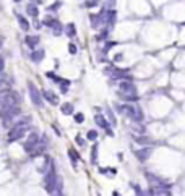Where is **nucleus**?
<instances>
[{"mask_svg":"<svg viewBox=\"0 0 185 196\" xmlns=\"http://www.w3.org/2000/svg\"><path fill=\"white\" fill-rule=\"evenodd\" d=\"M119 97L125 99V101H136L138 99V89L132 80L119 81Z\"/></svg>","mask_w":185,"mask_h":196,"instance_id":"nucleus-1","label":"nucleus"},{"mask_svg":"<svg viewBox=\"0 0 185 196\" xmlns=\"http://www.w3.org/2000/svg\"><path fill=\"white\" fill-rule=\"evenodd\" d=\"M115 110L120 115H125L127 118L133 120V122H141L143 120V112L136 104H120L115 107Z\"/></svg>","mask_w":185,"mask_h":196,"instance_id":"nucleus-2","label":"nucleus"},{"mask_svg":"<svg viewBox=\"0 0 185 196\" xmlns=\"http://www.w3.org/2000/svg\"><path fill=\"white\" fill-rule=\"evenodd\" d=\"M57 183H59V177H57V173H55V166H52L47 170V173H44L42 185H44L47 193L54 196L57 193Z\"/></svg>","mask_w":185,"mask_h":196,"instance_id":"nucleus-3","label":"nucleus"},{"mask_svg":"<svg viewBox=\"0 0 185 196\" xmlns=\"http://www.w3.org/2000/svg\"><path fill=\"white\" fill-rule=\"evenodd\" d=\"M20 102H21V97L18 96V92L5 91L0 94V110H5V109L20 105Z\"/></svg>","mask_w":185,"mask_h":196,"instance_id":"nucleus-4","label":"nucleus"},{"mask_svg":"<svg viewBox=\"0 0 185 196\" xmlns=\"http://www.w3.org/2000/svg\"><path fill=\"white\" fill-rule=\"evenodd\" d=\"M28 92H29V99L36 107H42L44 105V101H42V96H41V91L37 89V86L34 83H28Z\"/></svg>","mask_w":185,"mask_h":196,"instance_id":"nucleus-5","label":"nucleus"},{"mask_svg":"<svg viewBox=\"0 0 185 196\" xmlns=\"http://www.w3.org/2000/svg\"><path fill=\"white\" fill-rule=\"evenodd\" d=\"M39 141H41V136L37 135L36 131L29 133L28 139H26V141H25V144H23V149H25L28 154H33V152H34V149H36V146L39 144Z\"/></svg>","mask_w":185,"mask_h":196,"instance_id":"nucleus-6","label":"nucleus"},{"mask_svg":"<svg viewBox=\"0 0 185 196\" xmlns=\"http://www.w3.org/2000/svg\"><path fill=\"white\" fill-rule=\"evenodd\" d=\"M26 131H28V126H15L13 125L12 128H10V131H8V143L21 139L23 136L26 135Z\"/></svg>","mask_w":185,"mask_h":196,"instance_id":"nucleus-7","label":"nucleus"},{"mask_svg":"<svg viewBox=\"0 0 185 196\" xmlns=\"http://www.w3.org/2000/svg\"><path fill=\"white\" fill-rule=\"evenodd\" d=\"M42 25H46V26H49L50 29H52V34L54 36H60L62 33H63V28H62V25H60V21L57 18H54V16H47L46 20H44V23Z\"/></svg>","mask_w":185,"mask_h":196,"instance_id":"nucleus-8","label":"nucleus"},{"mask_svg":"<svg viewBox=\"0 0 185 196\" xmlns=\"http://www.w3.org/2000/svg\"><path fill=\"white\" fill-rule=\"evenodd\" d=\"M94 122H96V125H98L99 128L104 130L109 136H114V131L111 130V123H109V120L106 118L104 115H101V113H96V115H94Z\"/></svg>","mask_w":185,"mask_h":196,"instance_id":"nucleus-9","label":"nucleus"},{"mask_svg":"<svg viewBox=\"0 0 185 196\" xmlns=\"http://www.w3.org/2000/svg\"><path fill=\"white\" fill-rule=\"evenodd\" d=\"M151 152H153V149L149 146H146V147H141V149L135 151V156L140 162H145V160H148L151 157Z\"/></svg>","mask_w":185,"mask_h":196,"instance_id":"nucleus-10","label":"nucleus"},{"mask_svg":"<svg viewBox=\"0 0 185 196\" xmlns=\"http://www.w3.org/2000/svg\"><path fill=\"white\" fill-rule=\"evenodd\" d=\"M42 97L46 99L49 104H52V105H59V104H60L59 96H57L55 92H52L50 89H44V91H42Z\"/></svg>","mask_w":185,"mask_h":196,"instance_id":"nucleus-11","label":"nucleus"},{"mask_svg":"<svg viewBox=\"0 0 185 196\" xmlns=\"http://www.w3.org/2000/svg\"><path fill=\"white\" fill-rule=\"evenodd\" d=\"M39 42H41V37L37 36V34H26V37H25V44L29 47V49H36Z\"/></svg>","mask_w":185,"mask_h":196,"instance_id":"nucleus-12","label":"nucleus"},{"mask_svg":"<svg viewBox=\"0 0 185 196\" xmlns=\"http://www.w3.org/2000/svg\"><path fill=\"white\" fill-rule=\"evenodd\" d=\"M16 21H18V25H20V28H21L25 33H28V31L31 29V23L28 21V18H25L23 15H20V13H16Z\"/></svg>","mask_w":185,"mask_h":196,"instance_id":"nucleus-13","label":"nucleus"},{"mask_svg":"<svg viewBox=\"0 0 185 196\" xmlns=\"http://www.w3.org/2000/svg\"><path fill=\"white\" fill-rule=\"evenodd\" d=\"M44 57H46V50H44V49L33 50V52H31V55H29V58L34 62V63H39V62H42Z\"/></svg>","mask_w":185,"mask_h":196,"instance_id":"nucleus-14","label":"nucleus"},{"mask_svg":"<svg viewBox=\"0 0 185 196\" xmlns=\"http://www.w3.org/2000/svg\"><path fill=\"white\" fill-rule=\"evenodd\" d=\"M26 13H28V16H33V18L36 20L37 16H39V8H37V5H34V3L31 2L26 5Z\"/></svg>","mask_w":185,"mask_h":196,"instance_id":"nucleus-15","label":"nucleus"},{"mask_svg":"<svg viewBox=\"0 0 185 196\" xmlns=\"http://www.w3.org/2000/svg\"><path fill=\"white\" fill-rule=\"evenodd\" d=\"M60 112L63 113V115H71V113L75 112L73 104H70V102H65V104H62L60 105Z\"/></svg>","mask_w":185,"mask_h":196,"instance_id":"nucleus-16","label":"nucleus"},{"mask_svg":"<svg viewBox=\"0 0 185 196\" xmlns=\"http://www.w3.org/2000/svg\"><path fill=\"white\" fill-rule=\"evenodd\" d=\"M65 34H67L68 37L76 36V26H75V23H68V25L65 26Z\"/></svg>","mask_w":185,"mask_h":196,"instance_id":"nucleus-17","label":"nucleus"},{"mask_svg":"<svg viewBox=\"0 0 185 196\" xmlns=\"http://www.w3.org/2000/svg\"><path fill=\"white\" fill-rule=\"evenodd\" d=\"M90 23H91L92 29H98L99 26L102 25V23H101V18H99V15H90Z\"/></svg>","mask_w":185,"mask_h":196,"instance_id":"nucleus-18","label":"nucleus"},{"mask_svg":"<svg viewBox=\"0 0 185 196\" xmlns=\"http://www.w3.org/2000/svg\"><path fill=\"white\" fill-rule=\"evenodd\" d=\"M106 115H107L109 123H111L112 126L117 125V120H115V115H114V112H112V109H111V107H106Z\"/></svg>","mask_w":185,"mask_h":196,"instance_id":"nucleus-19","label":"nucleus"},{"mask_svg":"<svg viewBox=\"0 0 185 196\" xmlns=\"http://www.w3.org/2000/svg\"><path fill=\"white\" fill-rule=\"evenodd\" d=\"M46 76L47 78H49V80H52L54 81V83H62V81H63V80H62V78L60 76H57V75L55 73H54V71H47V73H46Z\"/></svg>","mask_w":185,"mask_h":196,"instance_id":"nucleus-20","label":"nucleus"},{"mask_svg":"<svg viewBox=\"0 0 185 196\" xmlns=\"http://www.w3.org/2000/svg\"><path fill=\"white\" fill-rule=\"evenodd\" d=\"M136 143H140V144H151L153 141H151V138H148V136H136Z\"/></svg>","mask_w":185,"mask_h":196,"instance_id":"nucleus-21","label":"nucleus"},{"mask_svg":"<svg viewBox=\"0 0 185 196\" xmlns=\"http://www.w3.org/2000/svg\"><path fill=\"white\" fill-rule=\"evenodd\" d=\"M91 162L96 164L98 162V144H92V151H91Z\"/></svg>","mask_w":185,"mask_h":196,"instance_id":"nucleus-22","label":"nucleus"},{"mask_svg":"<svg viewBox=\"0 0 185 196\" xmlns=\"http://www.w3.org/2000/svg\"><path fill=\"white\" fill-rule=\"evenodd\" d=\"M68 88H70V81H68V80H63V81L60 83V92H62V94H67Z\"/></svg>","mask_w":185,"mask_h":196,"instance_id":"nucleus-23","label":"nucleus"},{"mask_svg":"<svg viewBox=\"0 0 185 196\" xmlns=\"http://www.w3.org/2000/svg\"><path fill=\"white\" fill-rule=\"evenodd\" d=\"M68 156H70V159H71V162H73V166H76V160L80 159V156L75 152V149H70V151H68Z\"/></svg>","mask_w":185,"mask_h":196,"instance_id":"nucleus-24","label":"nucleus"},{"mask_svg":"<svg viewBox=\"0 0 185 196\" xmlns=\"http://www.w3.org/2000/svg\"><path fill=\"white\" fill-rule=\"evenodd\" d=\"M86 138H88V141H96L98 139V131H96V130H90V131L86 133Z\"/></svg>","mask_w":185,"mask_h":196,"instance_id":"nucleus-25","label":"nucleus"},{"mask_svg":"<svg viewBox=\"0 0 185 196\" xmlns=\"http://www.w3.org/2000/svg\"><path fill=\"white\" fill-rule=\"evenodd\" d=\"M107 36H109V29H107V28H104V29L101 31V34H99V36L96 37V39H98V41H102V39H107Z\"/></svg>","mask_w":185,"mask_h":196,"instance_id":"nucleus-26","label":"nucleus"},{"mask_svg":"<svg viewBox=\"0 0 185 196\" xmlns=\"http://www.w3.org/2000/svg\"><path fill=\"white\" fill-rule=\"evenodd\" d=\"M115 44H117V42H114V41H107V42L104 44V47H102V50H104V52H107V50H109V49H112V47H114Z\"/></svg>","mask_w":185,"mask_h":196,"instance_id":"nucleus-27","label":"nucleus"},{"mask_svg":"<svg viewBox=\"0 0 185 196\" xmlns=\"http://www.w3.org/2000/svg\"><path fill=\"white\" fill-rule=\"evenodd\" d=\"M73 118H75V122H76V123H83L84 122V115H83V113H75V115H73Z\"/></svg>","mask_w":185,"mask_h":196,"instance_id":"nucleus-28","label":"nucleus"},{"mask_svg":"<svg viewBox=\"0 0 185 196\" xmlns=\"http://www.w3.org/2000/svg\"><path fill=\"white\" fill-rule=\"evenodd\" d=\"M75 143H76V144H78V146H80V147H84V144H86V141H84V139L81 138L80 135H78L76 138H75Z\"/></svg>","mask_w":185,"mask_h":196,"instance_id":"nucleus-29","label":"nucleus"},{"mask_svg":"<svg viewBox=\"0 0 185 196\" xmlns=\"http://www.w3.org/2000/svg\"><path fill=\"white\" fill-rule=\"evenodd\" d=\"M60 7H62V3H60V2H55V5H50V7H49V12H57Z\"/></svg>","mask_w":185,"mask_h":196,"instance_id":"nucleus-30","label":"nucleus"},{"mask_svg":"<svg viewBox=\"0 0 185 196\" xmlns=\"http://www.w3.org/2000/svg\"><path fill=\"white\" fill-rule=\"evenodd\" d=\"M68 52H70L71 55H75V54H76V46H75V44H68Z\"/></svg>","mask_w":185,"mask_h":196,"instance_id":"nucleus-31","label":"nucleus"},{"mask_svg":"<svg viewBox=\"0 0 185 196\" xmlns=\"http://www.w3.org/2000/svg\"><path fill=\"white\" fill-rule=\"evenodd\" d=\"M96 5H99L98 0H88V2H86V7H88V8H92V7H96Z\"/></svg>","mask_w":185,"mask_h":196,"instance_id":"nucleus-32","label":"nucleus"},{"mask_svg":"<svg viewBox=\"0 0 185 196\" xmlns=\"http://www.w3.org/2000/svg\"><path fill=\"white\" fill-rule=\"evenodd\" d=\"M3 67H5V58L0 55V75H2V71H3Z\"/></svg>","mask_w":185,"mask_h":196,"instance_id":"nucleus-33","label":"nucleus"},{"mask_svg":"<svg viewBox=\"0 0 185 196\" xmlns=\"http://www.w3.org/2000/svg\"><path fill=\"white\" fill-rule=\"evenodd\" d=\"M41 26H42V23H39V20H34V28H36V29H41Z\"/></svg>","mask_w":185,"mask_h":196,"instance_id":"nucleus-34","label":"nucleus"},{"mask_svg":"<svg viewBox=\"0 0 185 196\" xmlns=\"http://www.w3.org/2000/svg\"><path fill=\"white\" fill-rule=\"evenodd\" d=\"M123 60V54H117L115 55V62H122Z\"/></svg>","mask_w":185,"mask_h":196,"instance_id":"nucleus-35","label":"nucleus"},{"mask_svg":"<svg viewBox=\"0 0 185 196\" xmlns=\"http://www.w3.org/2000/svg\"><path fill=\"white\" fill-rule=\"evenodd\" d=\"M54 196H65V195H63V193H55Z\"/></svg>","mask_w":185,"mask_h":196,"instance_id":"nucleus-36","label":"nucleus"},{"mask_svg":"<svg viewBox=\"0 0 185 196\" xmlns=\"http://www.w3.org/2000/svg\"><path fill=\"white\" fill-rule=\"evenodd\" d=\"M112 196H120V195H119L117 191H114V195H112Z\"/></svg>","mask_w":185,"mask_h":196,"instance_id":"nucleus-37","label":"nucleus"},{"mask_svg":"<svg viewBox=\"0 0 185 196\" xmlns=\"http://www.w3.org/2000/svg\"><path fill=\"white\" fill-rule=\"evenodd\" d=\"M13 2H15V3H20V2H21V0H13Z\"/></svg>","mask_w":185,"mask_h":196,"instance_id":"nucleus-38","label":"nucleus"},{"mask_svg":"<svg viewBox=\"0 0 185 196\" xmlns=\"http://www.w3.org/2000/svg\"><path fill=\"white\" fill-rule=\"evenodd\" d=\"M0 78H2V75H0Z\"/></svg>","mask_w":185,"mask_h":196,"instance_id":"nucleus-39","label":"nucleus"}]
</instances>
